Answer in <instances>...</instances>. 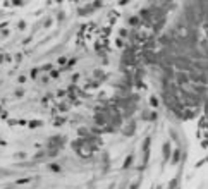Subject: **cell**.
I'll return each mask as SVG.
<instances>
[{
    "label": "cell",
    "instance_id": "1",
    "mask_svg": "<svg viewBox=\"0 0 208 189\" xmlns=\"http://www.w3.org/2000/svg\"><path fill=\"white\" fill-rule=\"evenodd\" d=\"M170 151H172L170 143H165V145H164V158H165V160H170Z\"/></svg>",
    "mask_w": 208,
    "mask_h": 189
},
{
    "label": "cell",
    "instance_id": "2",
    "mask_svg": "<svg viewBox=\"0 0 208 189\" xmlns=\"http://www.w3.org/2000/svg\"><path fill=\"white\" fill-rule=\"evenodd\" d=\"M48 167H50V170H52V172H55V174H59V172L62 170V167H60L59 163H50Z\"/></svg>",
    "mask_w": 208,
    "mask_h": 189
},
{
    "label": "cell",
    "instance_id": "3",
    "mask_svg": "<svg viewBox=\"0 0 208 189\" xmlns=\"http://www.w3.org/2000/svg\"><path fill=\"white\" fill-rule=\"evenodd\" d=\"M131 163H133V155H129V157H127V160H126V163L122 165V169H129V167H131Z\"/></svg>",
    "mask_w": 208,
    "mask_h": 189
},
{
    "label": "cell",
    "instance_id": "4",
    "mask_svg": "<svg viewBox=\"0 0 208 189\" xmlns=\"http://www.w3.org/2000/svg\"><path fill=\"white\" fill-rule=\"evenodd\" d=\"M150 103H151V107H153V108H157V107H158V100H157L155 96H151V98H150Z\"/></svg>",
    "mask_w": 208,
    "mask_h": 189
},
{
    "label": "cell",
    "instance_id": "5",
    "mask_svg": "<svg viewBox=\"0 0 208 189\" xmlns=\"http://www.w3.org/2000/svg\"><path fill=\"white\" fill-rule=\"evenodd\" d=\"M138 22H139V17H131V19H129V24H131V26H136Z\"/></svg>",
    "mask_w": 208,
    "mask_h": 189
},
{
    "label": "cell",
    "instance_id": "6",
    "mask_svg": "<svg viewBox=\"0 0 208 189\" xmlns=\"http://www.w3.org/2000/svg\"><path fill=\"white\" fill-rule=\"evenodd\" d=\"M179 157H181V151H179V150H176V151H174V158H172L174 162H172V163H176V162L179 160Z\"/></svg>",
    "mask_w": 208,
    "mask_h": 189
},
{
    "label": "cell",
    "instance_id": "7",
    "mask_svg": "<svg viewBox=\"0 0 208 189\" xmlns=\"http://www.w3.org/2000/svg\"><path fill=\"white\" fill-rule=\"evenodd\" d=\"M29 181H31V179H29V177H26V179H19V181H15V184H28Z\"/></svg>",
    "mask_w": 208,
    "mask_h": 189
},
{
    "label": "cell",
    "instance_id": "8",
    "mask_svg": "<svg viewBox=\"0 0 208 189\" xmlns=\"http://www.w3.org/2000/svg\"><path fill=\"white\" fill-rule=\"evenodd\" d=\"M36 126H41V120H34V122L29 124V127H36Z\"/></svg>",
    "mask_w": 208,
    "mask_h": 189
},
{
    "label": "cell",
    "instance_id": "9",
    "mask_svg": "<svg viewBox=\"0 0 208 189\" xmlns=\"http://www.w3.org/2000/svg\"><path fill=\"white\" fill-rule=\"evenodd\" d=\"M59 64H67V59H65V57H60V59H59Z\"/></svg>",
    "mask_w": 208,
    "mask_h": 189
},
{
    "label": "cell",
    "instance_id": "10",
    "mask_svg": "<svg viewBox=\"0 0 208 189\" xmlns=\"http://www.w3.org/2000/svg\"><path fill=\"white\" fill-rule=\"evenodd\" d=\"M43 69H45V71H50V69H52V64H45Z\"/></svg>",
    "mask_w": 208,
    "mask_h": 189
},
{
    "label": "cell",
    "instance_id": "11",
    "mask_svg": "<svg viewBox=\"0 0 208 189\" xmlns=\"http://www.w3.org/2000/svg\"><path fill=\"white\" fill-rule=\"evenodd\" d=\"M50 76H52V77H59V72H57V71H52V74H50Z\"/></svg>",
    "mask_w": 208,
    "mask_h": 189
}]
</instances>
